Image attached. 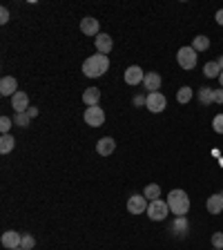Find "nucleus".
Returning a JSON list of instances; mask_svg holds the SVG:
<instances>
[{
	"instance_id": "obj_9",
	"label": "nucleus",
	"mask_w": 223,
	"mask_h": 250,
	"mask_svg": "<svg viewBox=\"0 0 223 250\" xmlns=\"http://www.w3.org/2000/svg\"><path fill=\"white\" fill-rule=\"evenodd\" d=\"M145 81V72L139 67V65H130L125 69V83L127 85H139Z\"/></svg>"
},
{
	"instance_id": "obj_15",
	"label": "nucleus",
	"mask_w": 223,
	"mask_h": 250,
	"mask_svg": "<svg viewBox=\"0 0 223 250\" xmlns=\"http://www.w3.org/2000/svg\"><path fill=\"white\" fill-rule=\"evenodd\" d=\"M161 83H163L161 74H159V72H147L145 74V81H143V87L152 94V92H156V89L161 87Z\"/></svg>"
},
{
	"instance_id": "obj_18",
	"label": "nucleus",
	"mask_w": 223,
	"mask_h": 250,
	"mask_svg": "<svg viewBox=\"0 0 223 250\" xmlns=\"http://www.w3.org/2000/svg\"><path fill=\"white\" fill-rule=\"evenodd\" d=\"M170 230H172L174 234H179V237H185L187 230H190V224H187V219H185V217H177Z\"/></svg>"
},
{
	"instance_id": "obj_11",
	"label": "nucleus",
	"mask_w": 223,
	"mask_h": 250,
	"mask_svg": "<svg viewBox=\"0 0 223 250\" xmlns=\"http://www.w3.org/2000/svg\"><path fill=\"white\" fill-rule=\"evenodd\" d=\"M114 150H116V141L112 139V136H103V139H99V143H96V152H99L101 156H109Z\"/></svg>"
},
{
	"instance_id": "obj_23",
	"label": "nucleus",
	"mask_w": 223,
	"mask_h": 250,
	"mask_svg": "<svg viewBox=\"0 0 223 250\" xmlns=\"http://www.w3.org/2000/svg\"><path fill=\"white\" fill-rule=\"evenodd\" d=\"M143 197H145L147 201H156V199L161 197V188L156 186V183H150V186L143 190Z\"/></svg>"
},
{
	"instance_id": "obj_20",
	"label": "nucleus",
	"mask_w": 223,
	"mask_h": 250,
	"mask_svg": "<svg viewBox=\"0 0 223 250\" xmlns=\"http://www.w3.org/2000/svg\"><path fill=\"white\" fill-rule=\"evenodd\" d=\"M203 74H205L208 78H219L221 76V67H219V62L217 61L205 62V65H203Z\"/></svg>"
},
{
	"instance_id": "obj_12",
	"label": "nucleus",
	"mask_w": 223,
	"mask_h": 250,
	"mask_svg": "<svg viewBox=\"0 0 223 250\" xmlns=\"http://www.w3.org/2000/svg\"><path fill=\"white\" fill-rule=\"evenodd\" d=\"M99 29H101V25H99V21H96V18H83V21H81V31H83L85 36H99Z\"/></svg>"
},
{
	"instance_id": "obj_25",
	"label": "nucleus",
	"mask_w": 223,
	"mask_h": 250,
	"mask_svg": "<svg viewBox=\"0 0 223 250\" xmlns=\"http://www.w3.org/2000/svg\"><path fill=\"white\" fill-rule=\"evenodd\" d=\"M29 121H31V116L27 114V112H22V114H16L14 125H18V127H27V125H29Z\"/></svg>"
},
{
	"instance_id": "obj_16",
	"label": "nucleus",
	"mask_w": 223,
	"mask_h": 250,
	"mask_svg": "<svg viewBox=\"0 0 223 250\" xmlns=\"http://www.w3.org/2000/svg\"><path fill=\"white\" fill-rule=\"evenodd\" d=\"M205 208H208L210 214H221L223 212V197H221V192L212 194V197L205 201Z\"/></svg>"
},
{
	"instance_id": "obj_38",
	"label": "nucleus",
	"mask_w": 223,
	"mask_h": 250,
	"mask_svg": "<svg viewBox=\"0 0 223 250\" xmlns=\"http://www.w3.org/2000/svg\"><path fill=\"white\" fill-rule=\"evenodd\" d=\"M221 197H223V192H221Z\"/></svg>"
},
{
	"instance_id": "obj_17",
	"label": "nucleus",
	"mask_w": 223,
	"mask_h": 250,
	"mask_svg": "<svg viewBox=\"0 0 223 250\" xmlns=\"http://www.w3.org/2000/svg\"><path fill=\"white\" fill-rule=\"evenodd\" d=\"M101 101V89L99 87H87L83 92V103L87 105V107H94V105H99Z\"/></svg>"
},
{
	"instance_id": "obj_31",
	"label": "nucleus",
	"mask_w": 223,
	"mask_h": 250,
	"mask_svg": "<svg viewBox=\"0 0 223 250\" xmlns=\"http://www.w3.org/2000/svg\"><path fill=\"white\" fill-rule=\"evenodd\" d=\"M145 101H147V96H141V94H136V96H134V105H136V107L145 105Z\"/></svg>"
},
{
	"instance_id": "obj_37",
	"label": "nucleus",
	"mask_w": 223,
	"mask_h": 250,
	"mask_svg": "<svg viewBox=\"0 0 223 250\" xmlns=\"http://www.w3.org/2000/svg\"><path fill=\"white\" fill-rule=\"evenodd\" d=\"M16 250H22V248H16Z\"/></svg>"
},
{
	"instance_id": "obj_19",
	"label": "nucleus",
	"mask_w": 223,
	"mask_h": 250,
	"mask_svg": "<svg viewBox=\"0 0 223 250\" xmlns=\"http://www.w3.org/2000/svg\"><path fill=\"white\" fill-rule=\"evenodd\" d=\"M197 99L201 101L203 105H210V103H214V89H212V87H199V92H197Z\"/></svg>"
},
{
	"instance_id": "obj_35",
	"label": "nucleus",
	"mask_w": 223,
	"mask_h": 250,
	"mask_svg": "<svg viewBox=\"0 0 223 250\" xmlns=\"http://www.w3.org/2000/svg\"><path fill=\"white\" fill-rule=\"evenodd\" d=\"M217 62H219V67H221V72H223V56H221V58H219V61H217Z\"/></svg>"
},
{
	"instance_id": "obj_13",
	"label": "nucleus",
	"mask_w": 223,
	"mask_h": 250,
	"mask_svg": "<svg viewBox=\"0 0 223 250\" xmlns=\"http://www.w3.org/2000/svg\"><path fill=\"white\" fill-rule=\"evenodd\" d=\"M16 92H18V81L14 76H2V81H0V94L2 96H14Z\"/></svg>"
},
{
	"instance_id": "obj_30",
	"label": "nucleus",
	"mask_w": 223,
	"mask_h": 250,
	"mask_svg": "<svg viewBox=\"0 0 223 250\" xmlns=\"http://www.w3.org/2000/svg\"><path fill=\"white\" fill-rule=\"evenodd\" d=\"M7 21H9V9H7V7H2V9H0V22L5 25Z\"/></svg>"
},
{
	"instance_id": "obj_26",
	"label": "nucleus",
	"mask_w": 223,
	"mask_h": 250,
	"mask_svg": "<svg viewBox=\"0 0 223 250\" xmlns=\"http://www.w3.org/2000/svg\"><path fill=\"white\" fill-rule=\"evenodd\" d=\"M11 125H14V121L9 116H0V130H2V134H9Z\"/></svg>"
},
{
	"instance_id": "obj_14",
	"label": "nucleus",
	"mask_w": 223,
	"mask_h": 250,
	"mask_svg": "<svg viewBox=\"0 0 223 250\" xmlns=\"http://www.w3.org/2000/svg\"><path fill=\"white\" fill-rule=\"evenodd\" d=\"M94 42H96L99 54H105V56H107V54L112 52V47H114V41H112V36H107V34H99V36L94 38Z\"/></svg>"
},
{
	"instance_id": "obj_3",
	"label": "nucleus",
	"mask_w": 223,
	"mask_h": 250,
	"mask_svg": "<svg viewBox=\"0 0 223 250\" xmlns=\"http://www.w3.org/2000/svg\"><path fill=\"white\" fill-rule=\"evenodd\" d=\"M167 214H170V206H167V201H163V199L150 201V206H147V217H150L152 221H165Z\"/></svg>"
},
{
	"instance_id": "obj_32",
	"label": "nucleus",
	"mask_w": 223,
	"mask_h": 250,
	"mask_svg": "<svg viewBox=\"0 0 223 250\" xmlns=\"http://www.w3.org/2000/svg\"><path fill=\"white\" fill-rule=\"evenodd\" d=\"M214 103H223V89H214Z\"/></svg>"
},
{
	"instance_id": "obj_27",
	"label": "nucleus",
	"mask_w": 223,
	"mask_h": 250,
	"mask_svg": "<svg viewBox=\"0 0 223 250\" xmlns=\"http://www.w3.org/2000/svg\"><path fill=\"white\" fill-rule=\"evenodd\" d=\"M34 246H36V239H34L31 234H22V244H20V248H22V250H31Z\"/></svg>"
},
{
	"instance_id": "obj_4",
	"label": "nucleus",
	"mask_w": 223,
	"mask_h": 250,
	"mask_svg": "<svg viewBox=\"0 0 223 250\" xmlns=\"http://www.w3.org/2000/svg\"><path fill=\"white\" fill-rule=\"evenodd\" d=\"M197 58H199V54L194 52L192 47H181L179 54H177L179 67H183V69H194L197 67Z\"/></svg>"
},
{
	"instance_id": "obj_8",
	"label": "nucleus",
	"mask_w": 223,
	"mask_h": 250,
	"mask_svg": "<svg viewBox=\"0 0 223 250\" xmlns=\"http://www.w3.org/2000/svg\"><path fill=\"white\" fill-rule=\"evenodd\" d=\"M2 246H5L7 250H16V248H20L22 244V234L20 232H16V230H7V232H2Z\"/></svg>"
},
{
	"instance_id": "obj_22",
	"label": "nucleus",
	"mask_w": 223,
	"mask_h": 250,
	"mask_svg": "<svg viewBox=\"0 0 223 250\" xmlns=\"http://www.w3.org/2000/svg\"><path fill=\"white\" fill-rule=\"evenodd\" d=\"M192 49H194V52H208V49H210V38L208 36H197V38H194V41H192Z\"/></svg>"
},
{
	"instance_id": "obj_21",
	"label": "nucleus",
	"mask_w": 223,
	"mask_h": 250,
	"mask_svg": "<svg viewBox=\"0 0 223 250\" xmlns=\"http://www.w3.org/2000/svg\"><path fill=\"white\" fill-rule=\"evenodd\" d=\"M14 146H16V139L11 134L0 136V152H2V154H9V152L14 150Z\"/></svg>"
},
{
	"instance_id": "obj_39",
	"label": "nucleus",
	"mask_w": 223,
	"mask_h": 250,
	"mask_svg": "<svg viewBox=\"0 0 223 250\" xmlns=\"http://www.w3.org/2000/svg\"><path fill=\"white\" fill-rule=\"evenodd\" d=\"M214 250H217V248H214Z\"/></svg>"
},
{
	"instance_id": "obj_6",
	"label": "nucleus",
	"mask_w": 223,
	"mask_h": 250,
	"mask_svg": "<svg viewBox=\"0 0 223 250\" xmlns=\"http://www.w3.org/2000/svg\"><path fill=\"white\" fill-rule=\"evenodd\" d=\"M85 123L89 125V127H101V125L105 123V112L103 107H99V105H94V107H87L83 114Z\"/></svg>"
},
{
	"instance_id": "obj_1",
	"label": "nucleus",
	"mask_w": 223,
	"mask_h": 250,
	"mask_svg": "<svg viewBox=\"0 0 223 250\" xmlns=\"http://www.w3.org/2000/svg\"><path fill=\"white\" fill-rule=\"evenodd\" d=\"M109 69V58L105 54H94V56L85 58L83 62V74L87 78H99Z\"/></svg>"
},
{
	"instance_id": "obj_28",
	"label": "nucleus",
	"mask_w": 223,
	"mask_h": 250,
	"mask_svg": "<svg viewBox=\"0 0 223 250\" xmlns=\"http://www.w3.org/2000/svg\"><path fill=\"white\" fill-rule=\"evenodd\" d=\"M212 127H214V132L217 134H223V114H217L212 119Z\"/></svg>"
},
{
	"instance_id": "obj_5",
	"label": "nucleus",
	"mask_w": 223,
	"mask_h": 250,
	"mask_svg": "<svg viewBox=\"0 0 223 250\" xmlns=\"http://www.w3.org/2000/svg\"><path fill=\"white\" fill-rule=\"evenodd\" d=\"M145 107L150 109L152 114H161L163 109L167 107V99H165V96H163L161 92H152V94H147Z\"/></svg>"
},
{
	"instance_id": "obj_10",
	"label": "nucleus",
	"mask_w": 223,
	"mask_h": 250,
	"mask_svg": "<svg viewBox=\"0 0 223 250\" xmlns=\"http://www.w3.org/2000/svg\"><path fill=\"white\" fill-rule=\"evenodd\" d=\"M11 107L16 109V114L27 112V109H29V96H27L25 92H16L14 96H11Z\"/></svg>"
},
{
	"instance_id": "obj_36",
	"label": "nucleus",
	"mask_w": 223,
	"mask_h": 250,
	"mask_svg": "<svg viewBox=\"0 0 223 250\" xmlns=\"http://www.w3.org/2000/svg\"><path fill=\"white\" fill-rule=\"evenodd\" d=\"M219 83H221V89H223V72H221V76H219Z\"/></svg>"
},
{
	"instance_id": "obj_7",
	"label": "nucleus",
	"mask_w": 223,
	"mask_h": 250,
	"mask_svg": "<svg viewBox=\"0 0 223 250\" xmlns=\"http://www.w3.org/2000/svg\"><path fill=\"white\" fill-rule=\"evenodd\" d=\"M147 199L143 197V194H132L130 199H127V212L130 214H143L147 212Z\"/></svg>"
},
{
	"instance_id": "obj_34",
	"label": "nucleus",
	"mask_w": 223,
	"mask_h": 250,
	"mask_svg": "<svg viewBox=\"0 0 223 250\" xmlns=\"http://www.w3.org/2000/svg\"><path fill=\"white\" fill-rule=\"evenodd\" d=\"M27 114H29L31 119H36V116H38V107H29V109H27Z\"/></svg>"
},
{
	"instance_id": "obj_29",
	"label": "nucleus",
	"mask_w": 223,
	"mask_h": 250,
	"mask_svg": "<svg viewBox=\"0 0 223 250\" xmlns=\"http://www.w3.org/2000/svg\"><path fill=\"white\" fill-rule=\"evenodd\" d=\"M212 246L217 250H223V232H214L212 234Z\"/></svg>"
},
{
	"instance_id": "obj_2",
	"label": "nucleus",
	"mask_w": 223,
	"mask_h": 250,
	"mask_svg": "<svg viewBox=\"0 0 223 250\" xmlns=\"http://www.w3.org/2000/svg\"><path fill=\"white\" fill-rule=\"evenodd\" d=\"M167 206H170V212H174L177 217H185L190 210V197L185 190H172L167 194Z\"/></svg>"
},
{
	"instance_id": "obj_24",
	"label": "nucleus",
	"mask_w": 223,
	"mask_h": 250,
	"mask_svg": "<svg viewBox=\"0 0 223 250\" xmlns=\"http://www.w3.org/2000/svg\"><path fill=\"white\" fill-rule=\"evenodd\" d=\"M177 101L179 103H190V101H192V87L183 85V87L177 92Z\"/></svg>"
},
{
	"instance_id": "obj_33",
	"label": "nucleus",
	"mask_w": 223,
	"mask_h": 250,
	"mask_svg": "<svg viewBox=\"0 0 223 250\" xmlns=\"http://www.w3.org/2000/svg\"><path fill=\"white\" fill-rule=\"evenodd\" d=\"M214 21H217L219 25L223 27V9H219V11H217V16H214Z\"/></svg>"
}]
</instances>
